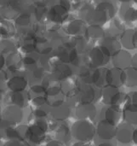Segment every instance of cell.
<instances>
[{"mask_svg":"<svg viewBox=\"0 0 137 146\" xmlns=\"http://www.w3.org/2000/svg\"><path fill=\"white\" fill-rule=\"evenodd\" d=\"M72 136L80 142H88L96 135V127L89 120H78L71 128Z\"/></svg>","mask_w":137,"mask_h":146,"instance_id":"6da1fadb","label":"cell"},{"mask_svg":"<svg viewBox=\"0 0 137 146\" xmlns=\"http://www.w3.org/2000/svg\"><path fill=\"white\" fill-rule=\"evenodd\" d=\"M23 118V113L22 110L20 107L13 105V104H9L4 108L2 113V121L0 123H5L6 127H12L14 125L19 124Z\"/></svg>","mask_w":137,"mask_h":146,"instance_id":"7a4b0ae2","label":"cell"},{"mask_svg":"<svg viewBox=\"0 0 137 146\" xmlns=\"http://www.w3.org/2000/svg\"><path fill=\"white\" fill-rule=\"evenodd\" d=\"M126 98V96L124 97L123 94L119 91L118 87L105 86L101 92V99L102 102L108 106H120L124 103V99Z\"/></svg>","mask_w":137,"mask_h":146,"instance_id":"3957f363","label":"cell"},{"mask_svg":"<svg viewBox=\"0 0 137 146\" xmlns=\"http://www.w3.org/2000/svg\"><path fill=\"white\" fill-rule=\"evenodd\" d=\"M109 56H107L100 47H94L90 50L87 57V64L91 68H98L105 66L108 61Z\"/></svg>","mask_w":137,"mask_h":146,"instance_id":"277c9868","label":"cell"},{"mask_svg":"<svg viewBox=\"0 0 137 146\" xmlns=\"http://www.w3.org/2000/svg\"><path fill=\"white\" fill-rule=\"evenodd\" d=\"M112 56H113V62L115 68L124 70L131 67L132 56L128 51L120 49L119 50L115 52Z\"/></svg>","mask_w":137,"mask_h":146,"instance_id":"5b68a950","label":"cell"},{"mask_svg":"<svg viewBox=\"0 0 137 146\" xmlns=\"http://www.w3.org/2000/svg\"><path fill=\"white\" fill-rule=\"evenodd\" d=\"M68 11L61 4H54L47 12L48 19L53 23H62L68 18Z\"/></svg>","mask_w":137,"mask_h":146,"instance_id":"8992f818","label":"cell"},{"mask_svg":"<svg viewBox=\"0 0 137 146\" xmlns=\"http://www.w3.org/2000/svg\"><path fill=\"white\" fill-rule=\"evenodd\" d=\"M116 126L105 120L100 121L97 125V128L96 129V133H97V135L101 139L105 140L113 139L116 135Z\"/></svg>","mask_w":137,"mask_h":146,"instance_id":"52a82bcc","label":"cell"},{"mask_svg":"<svg viewBox=\"0 0 137 146\" xmlns=\"http://www.w3.org/2000/svg\"><path fill=\"white\" fill-rule=\"evenodd\" d=\"M45 131L36 124H31L25 129L24 136L33 144H40L45 139Z\"/></svg>","mask_w":137,"mask_h":146,"instance_id":"ba28073f","label":"cell"},{"mask_svg":"<svg viewBox=\"0 0 137 146\" xmlns=\"http://www.w3.org/2000/svg\"><path fill=\"white\" fill-rule=\"evenodd\" d=\"M101 50L109 57L112 56L115 52L120 50L121 44L119 41L117 39V37L113 36H106L102 38L101 45L99 46Z\"/></svg>","mask_w":137,"mask_h":146,"instance_id":"9c48e42d","label":"cell"},{"mask_svg":"<svg viewBox=\"0 0 137 146\" xmlns=\"http://www.w3.org/2000/svg\"><path fill=\"white\" fill-rule=\"evenodd\" d=\"M96 90L92 85L84 84L80 86L79 91L77 94V99L79 104H92L96 99Z\"/></svg>","mask_w":137,"mask_h":146,"instance_id":"30bf717a","label":"cell"},{"mask_svg":"<svg viewBox=\"0 0 137 146\" xmlns=\"http://www.w3.org/2000/svg\"><path fill=\"white\" fill-rule=\"evenodd\" d=\"M75 115L79 120H94L96 116V108L92 104H79L76 107Z\"/></svg>","mask_w":137,"mask_h":146,"instance_id":"8fae6325","label":"cell"},{"mask_svg":"<svg viewBox=\"0 0 137 146\" xmlns=\"http://www.w3.org/2000/svg\"><path fill=\"white\" fill-rule=\"evenodd\" d=\"M70 107L67 104L63 101L52 105V109L50 110V115L52 118L55 121H64L70 115Z\"/></svg>","mask_w":137,"mask_h":146,"instance_id":"7c38bea8","label":"cell"},{"mask_svg":"<svg viewBox=\"0 0 137 146\" xmlns=\"http://www.w3.org/2000/svg\"><path fill=\"white\" fill-rule=\"evenodd\" d=\"M72 74V71L71 67L68 64L59 62L55 66H54L51 77L54 78L55 80H65L70 78Z\"/></svg>","mask_w":137,"mask_h":146,"instance_id":"4fadbf2b","label":"cell"},{"mask_svg":"<svg viewBox=\"0 0 137 146\" xmlns=\"http://www.w3.org/2000/svg\"><path fill=\"white\" fill-rule=\"evenodd\" d=\"M80 86L81 85H79L75 79L70 77L62 81L61 86V93H63L67 98L76 97L79 91Z\"/></svg>","mask_w":137,"mask_h":146,"instance_id":"5bb4252c","label":"cell"},{"mask_svg":"<svg viewBox=\"0 0 137 146\" xmlns=\"http://www.w3.org/2000/svg\"><path fill=\"white\" fill-rule=\"evenodd\" d=\"M121 115V110L119 106H106L101 110L102 120H105L113 125L119 122Z\"/></svg>","mask_w":137,"mask_h":146,"instance_id":"9a60e30c","label":"cell"},{"mask_svg":"<svg viewBox=\"0 0 137 146\" xmlns=\"http://www.w3.org/2000/svg\"><path fill=\"white\" fill-rule=\"evenodd\" d=\"M28 84L26 78L21 75H15L10 78L7 82V87L11 92H25Z\"/></svg>","mask_w":137,"mask_h":146,"instance_id":"2e32d148","label":"cell"},{"mask_svg":"<svg viewBox=\"0 0 137 146\" xmlns=\"http://www.w3.org/2000/svg\"><path fill=\"white\" fill-rule=\"evenodd\" d=\"M22 60L23 59L21 58L20 55L14 51L8 55L7 58L5 59V64L10 72H18L23 66Z\"/></svg>","mask_w":137,"mask_h":146,"instance_id":"e0dca14e","label":"cell"},{"mask_svg":"<svg viewBox=\"0 0 137 146\" xmlns=\"http://www.w3.org/2000/svg\"><path fill=\"white\" fill-rule=\"evenodd\" d=\"M121 44L124 47L129 50L136 49V30L133 29H128L124 31L121 33V38H120Z\"/></svg>","mask_w":137,"mask_h":146,"instance_id":"ac0fdd59","label":"cell"},{"mask_svg":"<svg viewBox=\"0 0 137 146\" xmlns=\"http://www.w3.org/2000/svg\"><path fill=\"white\" fill-rule=\"evenodd\" d=\"M86 27L83 20L75 19L69 22L67 27V33L69 35L82 36L86 32Z\"/></svg>","mask_w":137,"mask_h":146,"instance_id":"d6986e66","label":"cell"},{"mask_svg":"<svg viewBox=\"0 0 137 146\" xmlns=\"http://www.w3.org/2000/svg\"><path fill=\"white\" fill-rule=\"evenodd\" d=\"M121 82L122 85L127 86H136L137 83L136 68V67H130L121 73Z\"/></svg>","mask_w":137,"mask_h":146,"instance_id":"ffe728a7","label":"cell"},{"mask_svg":"<svg viewBox=\"0 0 137 146\" xmlns=\"http://www.w3.org/2000/svg\"><path fill=\"white\" fill-rule=\"evenodd\" d=\"M107 70L105 68H96L94 71H92L90 75V85H94L98 87H103L106 84V74Z\"/></svg>","mask_w":137,"mask_h":146,"instance_id":"44dd1931","label":"cell"},{"mask_svg":"<svg viewBox=\"0 0 137 146\" xmlns=\"http://www.w3.org/2000/svg\"><path fill=\"white\" fill-rule=\"evenodd\" d=\"M121 73H122V70L115 68H112V69H107V74H106V84H107V86L118 87L120 85H122Z\"/></svg>","mask_w":137,"mask_h":146,"instance_id":"7402d4cb","label":"cell"},{"mask_svg":"<svg viewBox=\"0 0 137 146\" xmlns=\"http://www.w3.org/2000/svg\"><path fill=\"white\" fill-rule=\"evenodd\" d=\"M137 110H136V104H126V105H124V109L123 110V117L124 120L132 125H136L137 121Z\"/></svg>","mask_w":137,"mask_h":146,"instance_id":"603a6c76","label":"cell"},{"mask_svg":"<svg viewBox=\"0 0 137 146\" xmlns=\"http://www.w3.org/2000/svg\"><path fill=\"white\" fill-rule=\"evenodd\" d=\"M44 69L43 68L37 67L34 69L29 71L28 74V83L31 86L42 84L44 80Z\"/></svg>","mask_w":137,"mask_h":146,"instance_id":"cb8c5ba5","label":"cell"},{"mask_svg":"<svg viewBox=\"0 0 137 146\" xmlns=\"http://www.w3.org/2000/svg\"><path fill=\"white\" fill-rule=\"evenodd\" d=\"M118 141L122 144H128L132 139V133L130 128L127 125H122L117 127L116 135Z\"/></svg>","mask_w":137,"mask_h":146,"instance_id":"d4e9b609","label":"cell"},{"mask_svg":"<svg viewBox=\"0 0 137 146\" xmlns=\"http://www.w3.org/2000/svg\"><path fill=\"white\" fill-rule=\"evenodd\" d=\"M8 98H9L10 104L16 105V106L20 107V108H23L24 106H26V104L28 101V98L26 96L24 92H10L7 97V99Z\"/></svg>","mask_w":137,"mask_h":146,"instance_id":"484cf974","label":"cell"},{"mask_svg":"<svg viewBox=\"0 0 137 146\" xmlns=\"http://www.w3.org/2000/svg\"><path fill=\"white\" fill-rule=\"evenodd\" d=\"M73 46L77 50L78 53L80 54H84L85 52H89L90 48V42L88 38L83 37V36H77L72 41Z\"/></svg>","mask_w":137,"mask_h":146,"instance_id":"4316f807","label":"cell"},{"mask_svg":"<svg viewBox=\"0 0 137 146\" xmlns=\"http://www.w3.org/2000/svg\"><path fill=\"white\" fill-rule=\"evenodd\" d=\"M71 136V130L66 124L60 126L55 132V139L58 143L64 144L70 141Z\"/></svg>","mask_w":137,"mask_h":146,"instance_id":"83f0119b","label":"cell"},{"mask_svg":"<svg viewBox=\"0 0 137 146\" xmlns=\"http://www.w3.org/2000/svg\"><path fill=\"white\" fill-rule=\"evenodd\" d=\"M85 33L90 38H102L105 37V32L101 26L99 25H90L86 28Z\"/></svg>","mask_w":137,"mask_h":146,"instance_id":"f1b7e54d","label":"cell"},{"mask_svg":"<svg viewBox=\"0 0 137 146\" xmlns=\"http://www.w3.org/2000/svg\"><path fill=\"white\" fill-rule=\"evenodd\" d=\"M121 15L123 19L126 21H135L136 20V11L130 6H124L121 9Z\"/></svg>","mask_w":137,"mask_h":146,"instance_id":"f546056e","label":"cell"},{"mask_svg":"<svg viewBox=\"0 0 137 146\" xmlns=\"http://www.w3.org/2000/svg\"><path fill=\"white\" fill-rule=\"evenodd\" d=\"M96 8L105 11L107 13V16L110 18H113L115 15V13H116L115 6L110 2H101L96 6Z\"/></svg>","mask_w":137,"mask_h":146,"instance_id":"4dcf8cb0","label":"cell"},{"mask_svg":"<svg viewBox=\"0 0 137 146\" xmlns=\"http://www.w3.org/2000/svg\"><path fill=\"white\" fill-rule=\"evenodd\" d=\"M46 93V98L47 100H52L51 104L55 102V98L59 97L61 94V86H49L46 89L45 91Z\"/></svg>","mask_w":137,"mask_h":146,"instance_id":"1f68e13d","label":"cell"},{"mask_svg":"<svg viewBox=\"0 0 137 146\" xmlns=\"http://www.w3.org/2000/svg\"><path fill=\"white\" fill-rule=\"evenodd\" d=\"M32 53L31 54H28V56H26L22 61H23V67H25L28 72L34 69L35 68H37V62H38V58L32 55Z\"/></svg>","mask_w":137,"mask_h":146,"instance_id":"d6a6232c","label":"cell"},{"mask_svg":"<svg viewBox=\"0 0 137 146\" xmlns=\"http://www.w3.org/2000/svg\"><path fill=\"white\" fill-rule=\"evenodd\" d=\"M15 46L13 42L8 39H4L0 42V54H9L14 51Z\"/></svg>","mask_w":137,"mask_h":146,"instance_id":"836d02e7","label":"cell"},{"mask_svg":"<svg viewBox=\"0 0 137 146\" xmlns=\"http://www.w3.org/2000/svg\"><path fill=\"white\" fill-rule=\"evenodd\" d=\"M13 33V27L5 20H0V36L8 37Z\"/></svg>","mask_w":137,"mask_h":146,"instance_id":"e575fe53","label":"cell"},{"mask_svg":"<svg viewBox=\"0 0 137 146\" xmlns=\"http://www.w3.org/2000/svg\"><path fill=\"white\" fill-rule=\"evenodd\" d=\"M46 102H47L46 97H37V98H34L32 100V104L33 106L39 107V106L43 105Z\"/></svg>","mask_w":137,"mask_h":146,"instance_id":"d590c367","label":"cell"},{"mask_svg":"<svg viewBox=\"0 0 137 146\" xmlns=\"http://www.w3.org/2000/svg\"><path fill=\"white\" fill-rule=\"evenodd\" d=\"M3 146H23L20 139H9Z\"/></svg>","mask_w":137,"mask_h":146,"instance_id":"8d00e7d4","label":"cell"},{"mask_svg":"<svg viewBox=\"0 0 137 146\" xmlns=\"http://www.w3.org/2000/svg\"><path fill=\"white\" fill-rule=\"evenodd\" d=\"M46 115H47V113L44 110H41V109H38L36 111H34V116H35V118H43Z\"/></svg>","mask_w":137,"mask_h":146,"instance_id":"74e56055","label":"cell"},{"mask_svg":"<svg viewBox=\"0 0 137 146\" xmlns=\"http://www.w3.org/2000/svg\"><path fill=\"white\" fill-rule=\"evenodd\" d=\"M4 64H5V59L3 57V56L2 54H0V69L3 68Z\"/></svg>","mask_w":137,"mask_h":146,"instance_id":"f35d334b","label":"cell"},{"mask_svg":"<svg viewBox=\"0 0 137 146\" xmlns=\"http://www.w3.org/2000/svg\"><path fill=\"white\" fill-rule=\"evenodd\" d=\"M48 146H61V145H60V143H58L57 141H51V142L48 145Z\"/></svg>","mask_w":137,"mask_h":146,"instance_id":"ab89813d","label":"cell"},{"mask_svg":"<svg viewBox=\"0 0 137 146\" xmlns=\"http://www.w3.org/2000/svg\"><path fill=\"white\" fill-rule=\"evenodd\" d=\"M99 146H113L111 144H108V143H102L101 145H99Z\"/></svg>","mask_w":137,"mask_h":146,"instance_id":"60d3db41","label":"cell"},{"mask_svg":"<svg viewBox=\"0 0 137 146\" xmlns=\"http://www.w3.org/2000/svg\"><path fill=\"white\" fill-rule=\"evenodd\" d=\"M119 1H121V2H123V3H128V2H130V1H131V0H119Z\"/></svg>","mask_w":137,"mask_h":146,"instance_id":"b9f144b4","label":"cell"},{"mask_svg":"<svg viewBox=\"0 0 137 146\" xmlns=\"http://www.w3.org/2000/svg\"><path fill=\"white\" fill-rule=\"evenodd\" d=\"M1 119H2V114H1V110H0V121H1Z\"/></svg>","mask_w":137,"mask_h":146,"instance_id":"7bdbcfd3","label":"cell"},{"mask_svg":"<svg viewBox=\"0 0 137 146\" xmlns=\"http://www.w3.org/2000/svg\"><path fill=\"white\" fill-rule=\"evenodd\" d=\"M1 98H2V92H0V99H1Z\"/></svg>","mask_w":137,"mask_h":146,"instance_id":"ee69618b","label":"cell"},{"mask_svg":"<svg viewBox=\"0 0 137 146\" xmlns=\"http://www.w3.org/2000/svg\"><path fill=\"white\" fill-rule=\"evenodd\" d=\"M1 80H2V75H1V73H0V82H1Z\"/></svg>","mask_w":137,"mask_h":146,"instance_id":"f6af8a7d","label":"cell"}]
</instances>
